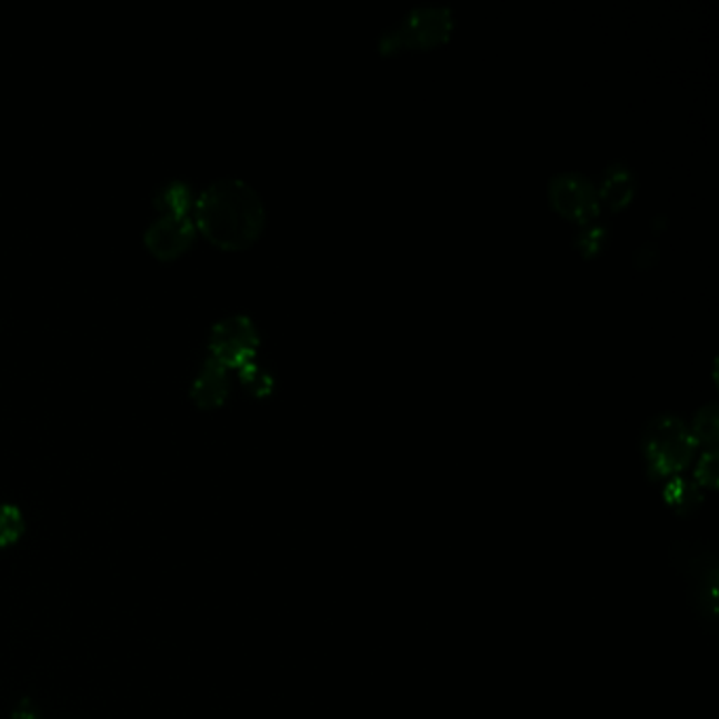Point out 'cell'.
<instances>
[{"label": "cell", "mask_w": 719, "mask_h": 719, "mask_svg": "<svg viewBox=\"0 0 719 719\" xmlns=\"http://www.w3.org/2000/svg\"><path fill=\"white\" fill-rule=\"evenodd\" d=\"M673 563L683 580L700 622L713 633L718 622V549L707 542H681Z\"/></svg>", "instance_id": "obj_4"}, {"label": "cell", "mask_w": 719, "mask_h": 719, "mask_svg": "<svg viewBox=\"0 0 719 719\" xmlns=\"http://www.w3.org/2000/svg\"><path fill=\"white\" fill-rule=\"evenodd\" d=\"M695 483L700 490L713 492L718 488V452H700L692 473Z\"/></svg>", "instance_id": "obj_15"}, {"label": "cell", "mask_w": 719, "mask_h": 719, "mask_svg": "<svg viewBox=\"0 0 719 719\" xmlns=\"http://www.w3.org/2000/svg\"><path fill=\"white\" fill-rule=\"evenodd\" d=\"M260 349V336L247 317H228L220 321L209 338V357L227 370H243L253 363Z\"/></svg>", "instance_id": "obj_6"}, {"label": "cell", "mask_w": 719, "mask_h": 719, "mask_svg": "<svg viewBox=\"0 0 719 719\" xmlns=\"http://www.w3.org/2000/svg\"><path fill=\"white\" fill-rule=\"evenodd\" d=\"M547 199L559 218L578 224L580 228L596 224V220L601 213L597 186L580 173L556 176L549 182Z\"/></svg>", "instance_id": "obj_5"}, {"label": "cell", "mask_w": 719, "mask_h": 719, "mask_svg": "<svg viewBox=\"0 0 719 719\" xmlns=\"http://www.w3.org/2000/svg\"><path fill=\"white\" fill-rule=\"evenodd\" d=\"M688 429L692 432L700 452H718L719 422L716 403L702 406L697 411L692 425H688Z\"/></svg>", "instance_id": "obj_11"}, {"label": "cell", "mask_w": 719, "mask_h": 719, "mask_svg": "<svg viewBox=\"0 0 719 719\" xmlns=\"http://www.w3.org/2000/svg\"><path fill=\"white\" fill-rule=\"evenodd\" d=\"M194 201L197 197L192 194V190L186 184L173 182V184L164 186L163 190L157 194L154 199V207L159 211V216H192L194 209Z\"/></svg>", "instance_id": "obj_12"}, {"label": "cell", "mask_w": 719, "mask_h": 719, "mask_svg": "<svg viewBox=\"0 0 719 719\" xmlns=\"http://www.w3.org/2000/svg\"><path fill=\"white\" fill-rule=\"evenodd\" d=\"M456 28L448 7H418L395 21L378 39V53L385 58L413 51H432L450 42Z\"/></svg>", "instance_id": "obj_3"}, {"label": "cell", "mask_w": 719, "mask_h": 719, "mask_svg": "<svg viewBox=\"0 0 719 719\" xmlns=\"http://www.w3.org/2000/svg\"><path fill=\"white\" fill-rule=\"evenodd\" d=\"M662 500L673 513L686 517V515H695L699 511V507L705 500V492L695 483L692 477L678 475L662 483Z\"/></svg>", "instance_id": "obj_10"}, {"label": "cell", "mask_w": 719, "mask_h": 719, "mask_svg": "<svg viewBox=\"0 0 719 719\" xmlns=\"http://www.w3.org/2000/svg\"><path fill=\"white\" fill-rule=\"evenodd\" d=\"M197 239L192 216H159L144 234V246L157 260L171 262L188 253Z\"/></svg>", "instance_id": "obj_7"}, {"label": "cell", "mask_w": 719, "mask_h": 719, "mask_svg": "<svg viewBox=\"0 0 719 719\" xmlns=\"http://www.w3.org/2000/svg\"><path fill=\"white\" fill-rule=\"evenodd\" d=\"M697 443L688 425L671 413L652 418L641 435V453L652 481H669L688 471L697 458Z\"/></svg>", "instance_id": "obj_2"}, {"label": "cell", "mask_w": 719, "mask_h": 719, "mask_svg": "<svg viewBox=\"0 0 719 719\" xmlns=\"http://www.w3.org/2000/svg\"><path fill=\"white\" fill-rule=\"evenodd\" d=\"M576 249L582 258H596L608 246V230L597 224L580 228L576 234Z\"/></svg>", "instance_id": "obj_14"}, {"label": "cell", "mask_w": 719, "mask_h": 719, "mask_svg": "<svg viewBox=\"0 0 719 719\" xmlns=\"http://www.w3.org/2000/svg\"><path fill=\"white\" fill-rule=\"evenodd\" d=\"M26 532V519L20 507L11 502H0V549H9L20 542Z\"/></svg>", "instance_id": "obj_13"}, {"label": "cell", "mask_w": 719, "mask_h": 719, "mask_svg": "<svg viewBox=\"0 0 719 719\" xmlns=\"http://www.w3.org/2000/svg\"><path fill=\"white\" fill-rule=\"evenodd\" d=\"M11 719H42L41 709L32 702L30 699H21L13 713H11Z\"/></svg>", "instance_id": "obj_16"}, {"label": "cell", "mask_w": 719, "mask_h": 719, "mask_svg": "<svg viewBox=\"0 0 719 719\" xmlns=\"http://www.w3.org/2000/svg\"><path fill=\"white\" fill-rule=\"evenodd\" d=\"M192 222L211 246L246 251L260 241L267 211L260 194L243 180H218L197 197Z\"/></svg>", "instance_id": "obj_1"}, {"label": "cell", "mask_w": 719, "mask_h": 719, "mask_svg": "<svg viewBox=\"0 0 719 719\" xmlns=\"http://www.w3.org/2000/svg\"><path fill=\"white\" fill-rule=\"evenodd\" d=\"M230 395V370L216 359H207L192 385V401L201 410H218L228 401Z\"/></svg>", "instance_id": "obj_8"}, {"label": "cell", "mask_w": 719, "mask_h": 719, "mask_svg": "<svg viewBox=\"0 0 719 719\" xmlns=\"http://www.w3.org/2000/svg\"><path fill=\"white\" fill-rule=\"evenodd\" d=\"M636 192H638L636 173L622 163L610 164L603 171L601 182L597 186L599 203L601 207L610 209L612 213H618L631 206L636 199Z\"/></svg>", "instance_id": "obj_9"}]
</instances>
